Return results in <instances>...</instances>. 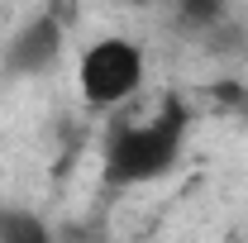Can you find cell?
<instances>
[{
    "instance_id": "cell-2",
    "label": "cell",
    "mask_w": 248,
    "mask_h": 243,
    "mask_svg": "<svg viewBox=\"0 0 248 243\" xmlns=\"http://www.w3.org/2000/svg\"><path fill=\"white\" fill-rule=\"evenodd\" d=\"M77 81H81L86 105H95V110L134 100L139 86H143V53H139V43H129V38H100V43H91L86 58H81Z\"/></svg>"
},
{
    "instance_id": "cell-3",
    "label": "cell",
    "mask_w": 248,
    "mask_h": 243,
    "mask_svg": "<svg viewBox=\"0 0 248 243\" xmlns=\"http://www.w3.org/2000/svg\"><path fill=\"white\" fill-rule=\"evenodd\" d=\"M62 48V29L53 15H43V19H33V24H24V29L10 38V53H5V62L15 67V72H43L48 62L58 58Z\"/></svg>"
},
{
    "instance_id": "cell-1",
    "label": "cell",
    "mask_w": 248,
    "mask_h": 243,
    "mask_svg": "<svg viewBox=\"0 0 248 243\" xmlns=\"http://www.w3.org/2000/svg\"><path fill=\"white\" fill-rule=\"evenodd\" d=\"M182 134H186V105L177 95L153 100V115H143V120H134V115L115 120L105 134V182L129 186L162 177L182 152Z\"/></svg>"
},
{
    "instance_id": "cell-4",
    "label": "cell",
    "mask_w": 248,
    "mask_h": 243,
    "mask_svg": "<svg viewBox=\"0 0 248 243\" xmlns=\"http://www.w3.org/2000/svg\"><path fill=\"white\" fill-rule=\"evenodd\" d=\"M0 243H53V234L29 210H0Z\"/></svg>"
},
{
    "instance_id": "cell-6",
    "label": "cell",
    "mask_w": 248,
    "mask_h": 243,
    "mask_svg": "<svg viewBox=\"0 0 248 243\" xmlns=\"http://www.w3.org/2000/svg\"><path fill=\"white\" fill-rule=\"evenodd\" d=\"M134 5H148V0H134Z\"/></svg>"
},
{
    "instance_id": "cell-5",
    "label": "cell",
    "mask_w": 248,
    "mask_h": 243,
    "mask_svg": "<svg viewBox=\"0 0 248 243\" xmlns=\"http://www.w3.org/2000/svg\"><path fill=\"white\" fill-rule=\"evenodd\" d=\"M224 5L229 0H177V15H182V24H191V29H205V24H215L219 15H224Z\"/></svg>"
}]
</instances>
